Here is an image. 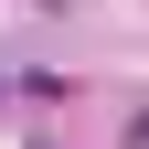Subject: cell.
<instances>
[{"mask_svg": "<svg viewBox=\"0 0 149 149\" xmlns=\"http://www.w3.org/2000/svg\"><path fill=\"white\" fill-rule=\"evenodd\" d=\"M139 149H149V117H139Z\"/></svg>", "mask_w": 149, "mask_h": 149, "instance_id": "cell-1", "label": "cell"}]
</instances>
